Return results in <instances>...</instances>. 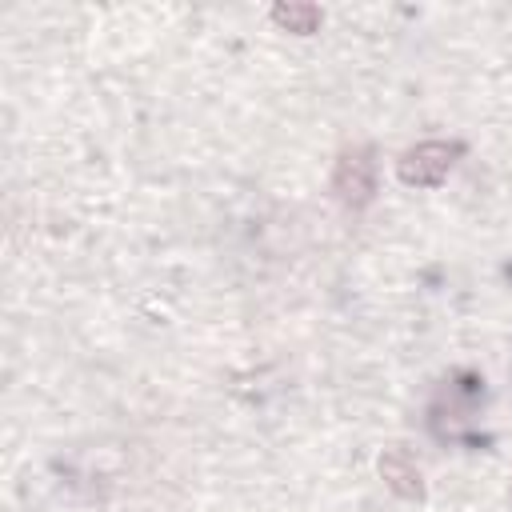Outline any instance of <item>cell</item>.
<instances>
[{
	"instance_id": "2",
	"label": "cell",
	"mask_w": 512,
	"mask_h": 512,
	"mask_svg": "<svg viewBox=\"0 0 512 512\" xmlns=\"http://www.w3.org/2000/svg\"><path fill=\"white\" fill-rule=\"evenodd\" d=\"M456 144H444V140H424V144H416V148H408L404 156H400V164H396V172H400V180L404 184H416V188H432V184H440L444 176H448V168L456 164Z\"/></svg>"
},
{
	"instance_id": "3",
	"label": "cell",
	"mask_w": 512,
	"mask_h": 512,
	"mask_svg": "<svg viewBox=\"0 0 512 512\" xmlns=\"http://www.w3.org/2000/svg\"><path fill=\"white\" fill-rule=\"evenodd\" d=\"M380 476H384V484H388L396 496H404V500H420V496H424L420 468H416V460H412L404 448H392V452L380 456Z\"/></svg>"
},
{
	"instance_id": "4",
	"label": "cell",
	"mask_w": 512,
	"mask_h": 512,
	"mask_svg": "<svg viewBox=\"0 0 512 512\" xmlns=\"http://www.w3.org/2000/svg\"><path fill=\"white\" fill-rule=\"evenodd\" d=\"M272 20L280 28H288V32H296V36H308V32L320 28L324 16H320L316 4H280V8H272Z\"/></svg>"
},
{
	"instance_id": "1",
	"label": "cell",
	"mask_w": 512,
	"mask_h": 512,
	"mask_svg": "<svg viewBox=\"0 0 512 512\" xmlns=\"http://www.w3.org/2000/svg\"><path fill=\"white\" fill-rule=\"evenodd\" d=\"M332 192L344 208H364L376 192V160L372 148H348L340 152L336 168H332Z\"/></svg>"
}]
</instances>
